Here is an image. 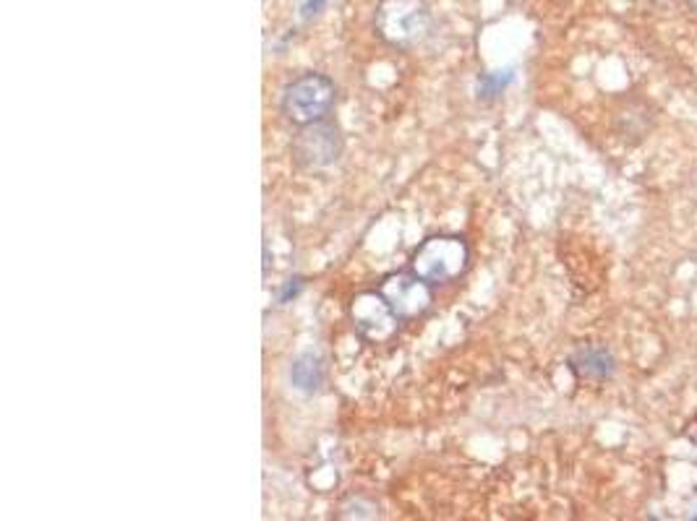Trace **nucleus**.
<instances>
[{
    "label": "nucleus",
    "mask_w": 697,
    "mask_h": 521,
    "mask_svg": "<svg viewBox=\"0 0 697 521\" xmlns=\"http://www.w3.org/2000/svg\"><path fill=\"white\" fill-rule=\"evenodd\" d=\"M687 3H689V8H695L697 11V0H687Z\"/></svg>",
    "instance_id": "ddd939ff"
},
{
    "label": "nucleus",
    "mask_w": 697,
    "mask_h": 521,
    "mask_svg": "<svg viewBox=\"0 0 697 521\" xmlns=\"http://www.w3.org/2000/svg\"><path fill=\"white\" fill-rule=\"evenodd\" d=\"M350 323L355 328V334L363 339L366 344H387L392 342L399 331V318L394 308L389 305V300L382 295V289H366L350 300L347 308Z\"/></svg>",
    "instance_id": "39448f33"
},
{
    "label": "nucleus",
    "mask_w": 697,
    "mask_h": 521,
    "mask_svg": "<svg viewBox=\"0 0 697 521\" xmlns=\"http://www.w3.org/2000/svg\"><path fill=\"white\" fill-rule=\"evenodd\" d=\"M300 289H303V279H300V276H293V279L285 281V284H282V289H280V295H277L280 305L293 303V300L300 295Z\"/></svg>",
    "instance_id": "9d476101"
},
{
    "label": "nucleus",
    "mask_w": 697,
    "mask_h": 521,
    "mask_svg": "<svg viewBox=\"0 0 697 521\" xmlns=\"http://www.w3.org/2000/svg\"><path fill=\"white\" fill-rule=\"evenodd\" d=\"M288 378L290 386L295 391H303V394H313L319 391L321 381H324V365H321V358L313 355V352H300L293 358L288 367Z\"/></svg>",
    "instance_id": "6e6552de"
},
{
    "label": "nucleus",
    "mask_w": 697,
    "mask_h": 521,
    "mask_svg": "<svg viewBox=\"0 0 697 521\" xmlns=\"http://www.w3.org/2000/svg\"><path fill=\"white\" fill-rule=\"evenodd\" d=\"M337 102V86L327 73L308 70L282 86L280 112L293 125H308L329 117Z\"/></svg>",
    "instance_id": "f257e3e1"
},
{
    "label": "nucleus",
    "mask_w": 697,
    "mask_h": 521,
    "mask_svg": "<svg viewBox=\"0 0 697 521\" xmlns=\"http://www.w3.org/2000/svg\"><path fill=\"white\" fill-rule=\"evenodd\" d=\"M345 151V139L342 131L335 120H316V123L300 125L298 133L290 141V154H293V162L300 167V170L308 172H319V170H329L340 162V156Z\"/></svg>",
    "instance_id": "20e7f679"
},
{
    "label": "nucleus",
    "mask_w": 697,
    "mask_h": 521,
    "mask_svg": "<svg viewBox=\"0 0 697 521\" xmlns=\"http://www.w3.org/2000/svg\"><path fill=\"white\" fill-rule=\"evenodd\" d=\"M269 272V245L264 242V274Z\"/></svg>",
    "instance_id": "f8f14e48"
},
{
    "label": "nucleus",
    "mask_w": 697,
    "mask_h": 521,
    "mask_svg": "<svg viewBox=\"0 0 697 521\" xmlns=\"http://www.w3.org/2000/svg\"><path fill=\"white\" fill-rule=\"evenodd\" d=\"M515 81V73L512 70H488V73H481L478 76V81H476V94H478V100H483V102H488V100H496L504 89H507L509 84Z\"/></svg>",
    "instance_id": "1a4fd4ad"
},
{
    "label": "nucleus",
    "mask_w": 697,
    "mask_h": 521,
    "mask_svg": "<svg viewBox=\"0 0 697 521\" xmlns=\"http://www.w3.org/2000/svg\"><path fill=\"white\" fill-rule=\"evenodd\" d=\"M567 365L580 381H606L614 373V358L603 344H582L572 352Z\"/></svg>",
    "instance_id": "0eeeda50"
},
{
    "label": "nucleus",
    "mask_w": 697,
    "mask_h": 521,
    "mask_svg": "<svg viewBox=\"0 0 697 521\" xmlns=\"http://www.w3.org/2000/svg\"><path fill=\"white\" fill-rule=\"evenodd\" d=\"M374 26L389 47L413 50L429 37L431 11L426 0H382L376 6Z\"/></svg>",
    "instance_id": "f03ea898"
},
{
    "label": "nucleus",
    "mask_w": 697,
    "mask_h": 521,
    "mask_svg": "<svg viewBox=\"0 0 697 521\" xmlns=\"http://www.w3.org/2000/svg\"><path fill=\"white\" fill-rule=\"evenodd\" d=\"M470 264V245L460 235H434L413 250L410 269L429 284H449L465 274Z\"/></svg>",
    "instance_id": "7ed1b4c3"
},
{
    "label": "nucleus",
    "mask_w": 697,
    "mask_h": 521,
    "mask_svg": "<svg viewBox=\"0 0 697 521\" xmlns=\"http://www.w3.org/2000/svg\"><path fill=\"white\" fill-rule=\"evenodd\" d=\"M431 287L434 284H429L423 276H418L413 269L387 274L382 284H379L382 295L389 300V305L402 321L421 318L423 313L429 311L431 303H434V289Z\"/></svg>",
    "instance_id": "423d86ee"
},
{
    "label": "nucleus",
    "mask_w": 697,
    "mask_h": 521,
    "mask_svg": "<svg viewBox=\"0 0 697 521\" xmlns=\"http://www.w3.org/2000/svg\"><path fill=\"white\" fill-rule=\"evenodd\" d=\"M329 0H305L303 6H300V18H313V16H319L321 11H324V6H327Z\"/></svg>",
    "instance_id": "9b49d317"
}]
</instances>
